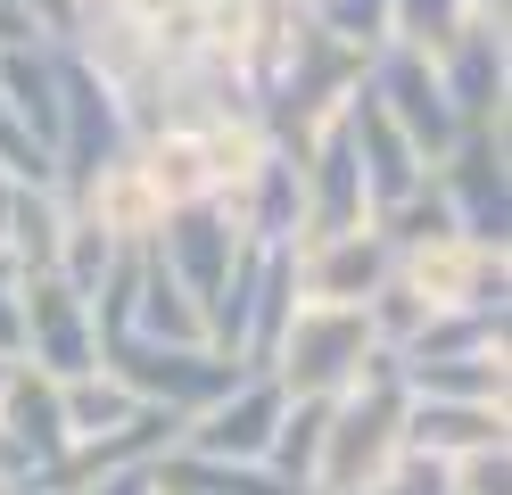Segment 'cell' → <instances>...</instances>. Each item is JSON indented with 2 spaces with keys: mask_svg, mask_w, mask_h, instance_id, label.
Returning a JSON list of instances; mask_svg holds the SVG:
<instances>
[{
  "mask_svg": "<svg viewBox=\"0 0 512 495\" xmlns=\"http://www.w3.org/2000/svg\"><path fill=\"white\" fill-rule=\"evenodd\" d=\"M17 306H25V363L42 380H75L100 363V322H91L83 289H67L58 273H17Z\"/></svg>",
  "mask_w": 512,
  "mask_h": 495,
  "instance_id": "obj_10",
  "label": "cell"
},
{
  "mask_svg": "<svg viewBox=\"0 0 512 495\" xmlns=\"http://www.w3.org/2000/svg\"><path fill=\"white\" fill-rule=\"evenodd\" d=\"M0 9H17V0H0Z\"/></svg>",
  "mask_w": 512,
  "mask_h": 495,
  "instance_id": "obj_35",
  "label": "cell"
},
{
  "mask_svg": "<svg viewBox=\"0 0 512 495\" xmlns=\"http://www.w3.org/2000/svg\"><path fill=\"white\" fill-rule=\"evenodd\" d=\"M133 157H141L149 190L166 198V215H174V207H215V190H207V157H199V132H182V124H166V132H133Z\"/></svg>",
  "mask_w": 512,
  "mask_h": 495,
  "instance_id": "obj_24",
  "label": "cell"
},
{
  "mask_svg": "<svg viewBox=\"0 0 512 495\" xmlns=\"http://www.w3.org/2000/svg\"><path fill=\"white\" fill-rule=\"evenodd\" d=\"M372 363H380V339H372L364 306H298L290 322H281L265 372L281 380V396L331 405V396H347V388L372 372Z\"/></svg>",
  "mask_w": 512,
  "mask_h": 495,
  "instance_id": "obj_3",
  "label": "cell"
},
{
  "mask_svg": "<svg viewBox=\"0 0 512 495\" xmlns=\"http://www.w3.org/2000/svg\"><path fill=\"white\" fill-rule=\"evenodd\" d=\"M471 25H496L488 17V0H389V42L397 50H422V58H438L455 33H471ZM504 33V25H496Z\"/></svg>",
  "mask_w": 512,
  "mask_h": 495,
  "instance_id": "obj_26",
  "label": "cell"
},
{
  "mask_svg": "<svg viewBox=\"0 0 512 495\" xmlns=\"http://www.w3.org/2000/svg\"><path fill=\"white\" fill-rule=\"evenodd\" d=\"M157 495H306V487H290L273 462H207V454L166 446L157 454Z\"/></svg>",
  "mask_w": 512,
  "mask_h": 495,
  "instance_id": "obj_23",
  "label": "cell"
},
{
  "mask_svg": "<svg viewBox=\"0 0 512 495\" xmlns=\"http://www.w3.org/2000/svg\"><path fill=\"white\" fill-rule=\"evenodd\" d=\"M157 264H166V273L190 289V306H199L207 314V297L223 289V273H232V264H240V231H232V215H223V207H174L166 223H157Z\"/></svg>",
  "mask_w": 512,
  "mask_h": 495,
  "instance_id": "obj_14",
  "label": "cell"
},
{
  "mask_svg": "<svg viewBox=\"0 0 512 495\" xmlns=\"http://www.w3.org/2000/svg\"><path fill=\"white\" fill-rule=\"evenodd\" d=\"M58 413H67V438H75V454H91V446H108L124 421L141 413V396L124 388L108 363H91V372H75V380H58Z\"/></svg>",
  "mask_w": 512,
  "mask_h": 495,
  "instance_id": "obj_22",
  "label": "cell"
},
{
  "mask_svg": "<svg viewBox=\"0 0 512 495\" xmlns=\"http://www.w3.org/2000/svg\"><path fill=\"white\" fill-rule=\"evenodd\" d=\"M298 190H306V231H356V223H372V198H364V174H356V149H347L339 116L298 141Z\"/></svg>",
  "mask_w": 512,
  "mask_h": 495,
  "instance_id": "obj_15",
  "label": "cell"
},
{
  "mask_svg": "<svg viewBox=\"0 0 512 495\" xmlns=\"http://www.w3.org/2000/svg\"><path fill=\"white\" fill-rule=\"evenodd\" d=\"M298 17L314 33H331L339 50H356V58L389 50V0H298Z\"/></svg>",
  "mask_w": 512,
  "mask_h": 495,
  "instance_id": "obj_28",
  "label": "cell"
},
{
  "mask_svg": "<svg viewBox=\"0 0 512 495\" xmlns=\"http://www.w3.org/2000/svg\"><path fill=\"white\" fill-rule=\"evenodd\" d=\"M281 413H290V396H281L273 372H240L232 388L215 396V405H199L182 421V454H207V462H265L273 454V429Z\"/></svg>",
  "mask_w": 512,
  "mask_h": 495,
  "instance_id": "obj_8",
  "label": "cell"
},
{
  "mask_svg": "<svg viewBox=\"0 0 512 495\" xmlns=\"http://www.w3.org/2000/svg\"><path fill=\"white\" fill-rule=\"evenodd\" d=\"M389 281L422 314H504L512 248H488V240H471V231H438V240L389 248Z\"/></svg>",
  "mask_w": 512,
  "mask_h": 495,
  "instance_id": "obj_5",
  "label": "cell"
},
{
  "mask_svg": "<svg viewBox=\"0 0 512 495\" xmlns=\"http://www.w3.org/2000/svg\"><path fill=\"white\" fill-rule=\"evenodd\" d=\"M430 182L446 198L455 231L488 248H512V149H504V124H463L455 149L430 165Z\"/></svg>",
  "mask_w": 512,
  "mask_h": 495,
  "instance_id": "obj_6",
  "label": "cell"
},
{
  "mask_svg": "<svg viewBox=\"0 0 512 495\" xmlns=\"http://www.w3.org/2000/svg\"><path fill=\"white\" fill-rule=\"evenodd\" d=\"M356 83H364V58L339 50L331 33H314V25L298 17L281 66L256 83V116H265V132H273L281 149H298L306 132H323V124L347 108V99H356Z\"/></svg>",
  "mask_w": 512,
  "mask_h": 495,
  "instance_id": "obj_4",
  "label": "cell"
},
{
  "mask_svg": "<svg viewBox=\"0 0 512 495\" xmlns=\"http://www.w3.org/2000/svg\"><path fill=\"white\" fill-rule=\"evenodd\" d=\"M504 347V314H422V330L389 363H438V355H488Z\"/></svg>",
  "mask_w": 512,
  "mask_h": 495,
  "instance_id": "obj_27",
  "label": "cell"
},
{
  "mask_svg": "<svg viewBox=\"0 0 512 495\" xmlns=\"http://www.w3.org/2000/svg\"><path fill=\"white\" fill-rule=\"evenodd\" d=\"M58 75H67V42H34V33L25 42H0V99L42 141V157L58 141Z\"/></svg>",
  "mask_w": 512,
  "mask_h": 495,
  "instance_id": "obj_19",
  "label": "cell"
},
{
  "mask_svg": "<svg viewBox=\"0 0 512 495\" xmlns=\"http://www.w3.org/2000/svg\"><path fill=\"white\" fill-rule=\"evenodd\" d=\"M75 438L58 413V380L34 363H0V495H67Z\"/></svg>",
  "mask_w": 512,
  "mask_h": 495,
  "instance_id": "obj_2",
  "label": "cell"
},
{
  "mask_svg": "<svg viewBox=\"0 0 512 495\" xmlns=\"http://www.w3.org/2000/svg\"><path fill=\"white\" fill-rule=\"evenodd\" d=\"M397 388L422 405V396H455V405H504L512 388V355L488 347V355H438V363H397Z\"/></svg>",
  "mask_w": 512,
  "mask_h": 495,
  "instance_id": "obj_20",
  "label": "cell"
},
{
  "mask_svg": "<svg viewBox=\"0 0 512 495\" xmlns=\"http://www.w3.org/2000/svg\"><path fill=\"white\" fill-rule=\"evenodd\" d=\"M0 281H17V264H9V248H0Z\"/></svg>",
  "mask_w": 512,
  "mask_h": 495,
  "instance_id": "obj_34",
  "label": "cell"
},
{
  "mask_svg": "<svg viewBox=\"0 0 512 495\" xmlns=\"http://www.w3.org/2000/svg\"><path fill=\"white\" fill-rule=\"evenodd\" d=\"M0 363H25V306H17V281H0Z\"/></svg>",
  "mask_w": 512,
  "mask_h": 495,
  "instance_id": "obj_33",
  "label": "cell"
},
{
  "mask_svg": "<svg viewBox=\"0 0 512 495\" xmlns=\"http://www.w3.org/2000/svg\"><path fill=\"white\" fill-rule=\"evenodd\" d=\"M67 207H75L91 231H100V240H116V248H149V240H157V223H166V198L149 190V174H141V157H133V149L108 157L83 190H67Z\"/></svg>",
  "mask_w": 512,
  "mask_h": 495,
  "instance_id": "obj_16",
  "label": "cell"
},
{
  "mask_svg": "<svg viewBox=\"0 0 512 495\" xmlns=\"http://www.w3.org/2000/svg\"><path fill=\"white\" fill-rule=\"evenodd\" d=\"M339 124H347V149H356V174H364V198H372V215H389L405 190H422L430 182V157L405 141V132L380 116V99L356 83V99L339 108Z\"/></svg>",
  "mask_w": 512,
  "mask_h": 495,
  "instance_id": "obj_13",
  "label": "cell"
},
{
  "mask_svg": "<svg viewBox=\"0 0 512 495\" xmlns=\"http://www.w3.org/2000/svg\"><path fill=\"white\" fill-rule=\"evenodd\" d=\"M67 495H157V462H108V471H75Z\"/></svg>",
  "mask_w": 512,
  "mask_h": 495,
  "instance_id": "obj_31",
  "label": "cell"
},
{
  "mask_svg": "<svg viewBox=\"0 0 512 495\" xmlns=\"http://www.w3.org/2000/svg\"><path fill=\"white\" fill-rule=\"evenodd\" d=\"M397 462H405V388H397V363L380 355L347 396L323 405L306 495H380Z\"/></svg>",
  "mask_w": 512,
  "mask_h": 495,
  "instance_id": "obj_1",
  "label": "cell"
},
{
  "mask_svg": "<svg viewBox=\"0 0 512 495\" xmlns=\"http://www.w3.org/2000/svg\"><path fill=\"white\" fill-rule=\"evenodd\" d=\"M0 174H9V182H50V157H42V141H34V132L17 124V108H9V99H0Z\"/></svg>",
  "mask_w": 512,
  "mask_h": 495,
  "instance_id": "obj_30",
  "label": "cell"
},
{
  "mask_svg": "<svg viewBox=\"0 0 512 495\" xmlns=\"http://www.w3.org/2000/svg\"><path fill=\"white\" fill-rule=\"evenodd\" d=\"M67 223H75V207L58 198V182H25L17 207H9V223H0V248H9L17 273H50V264H58V240H67Z\"/></svg>",
  "mask_w": 512,
  "mask_h": 495,
  "instance_id": "obj_25",
  "label": "cell"
},
{
  "mask_svg": "<svg viewBox=\"0 0 512 495\" xmlns=\"http://www.w3.org/2000/svg\"><path fill=\"white\" fill-rule=\"evenodd\" d=\"M100 363L141 396V405L174 413V421H190L199 405H215V396L248 372V363L215 355V347H157V339H100Z\"/></svg>",
  "mask_w": 512,
  "mask_h": 495,
  "instance_id": "obj_7",
  "label": "cell"
},
{
  "mask_svg": "<svg viewBox=\"0 0 512 495\" xmlns=\"http://www.w3.org/2000/svg\"><path fill=\"white\" fill-rule=\"evenodd\" d=\"M190 132H199V157H207V190H215V207H223V198H232V190L256 174V165H265V157L281 149L273 132H265V116H256V108L207 116V124H190Z\"/></svg>",
  "mask_w": 512,
  "mask_h": 495,
  "instance_id": "obj_21",
  "label": "cell"
},
{
  "mask_svg": "<svg viewBox=\"0 0 512 495\" xmlns=\"http://www.w3.org/2000/svg\"><path fill=\"white\" fill-rule=\"evenodd\" d=\"M290 281H298V306H372L389 289V240L372 223L356 231H306L290 248Z\"/></svg>",
  "mask_w": 512,
  "mask_h": 495,
  "instance_id": "obj_9",
  "label": "cell"
},
{
  "mask_svg": "<svg viewBox=\"0 0 512 495\" xmlns=\"http://www.w3.org/2000/svg\"><path fill=\"white\" fill-rule=\"evenodd\" d=\"M223 215H232V231L248 248H298L306 231V190H298V149H273L256 174L223 198Z\"/></svg>",
  "mask_w": 512,
  "mask_h": 495,
  "instance_id": "obj_17",
  "label": "cell"
},
{
  "mask_svg": "<svg viewBox=\"0 0 512 495\" xmlns=\"http://www.w3.org/2000/svg\"><path fill=\"white\" fill-rule=\"evenodd\" d=\"M380 495H446V471H438V462H422V454H405Z\"/></svg>",
  "mask_w": 512,
  "mask_h": 495,
  "instance_id": "obj_32",
  "label": "cell"
},
{
  "mask_svg": "<svg viewBox=\"0 0 512 495\" xmlns=\"http://www.w3.org/2000/svg\"><path fill=\"white\" fill-rule=\"evenodd\" d=\"M364 91L380 99V116H389V124H397L430 165L455 149V132H463V124H455V108H446V91H438V75H430V58H422V50H397V42H389V50H372V58H364Z\"/></svg>",
  "mask_w": 512,
  "mask_h": 495,
  "instance_id": "obj_11",
  "label": "cell"
},
{
  "mask_svg": "<svg viewBox=\"0 0 512 495\" xmlns=\"http://www.w3.org/2000/svg\"><path fill=\"white\" fill-rule=\"evenodd\" d=\"M314 438H323V405H306V396H290V413H281V429H273V471L290 479V487H306V471H314Z\"/></svg>",
  "mask_w": 512,
  "mask_h": 495,
  "instance_id": "obj_29",
  "label": "cell"
},
{
  "mask_svg": "<svg viewBox=\"0 0 512 495\" xmlns=\"http://www.w3.org/2000/svg\"><path fill=\"white\" fill-rule=\"evenodd\" d=\"M479 446H512V421L504 405H455V396H405V454L422 462H463Z\"/></svg>",
  "mask_w": 512,
  "mask_h": 495,
  "instance_id": "obj_18",
  "label": "cell"
},
{
  "mask_svg": "<svg viewBox=\"0 0 512 495\" xmlns=\"http://www.w3.org/2000/svg\"><path fill=\"white\" fill-rule=\"evenodd\" d=\"M430 75L446 91V108H455V124H504V108H512V33H496V25L455 33L430 58Z\"/></svg>",
  "mask_w": 512,
  "mask_h": 495,
  "instance_id": "obj_12",
  "label": "cell"
}]
</instances>
